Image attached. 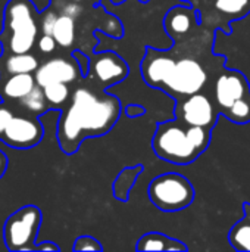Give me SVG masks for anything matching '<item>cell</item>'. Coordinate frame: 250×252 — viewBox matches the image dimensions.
I'll list each match as a JSON object with an SVG mask.
<instances>
[{
  "label": "cell",
  "mask_w": 250,
  "mask_h": 252,
  "mask_svg": "<svg viewBox=\"0 0 250 252\" xmlns=\"http://www.w3.org/2000/svg\"><path fill=\"white\" fill-rule=\"evenodd\" d=\"M212 4L228 19H242L250 12V0H212Z\"/></svg>",
  "instance_id": "obj_22"
},
{
  "label": "cell",
  "mask_w": 250,
  "mask_h": 252,
  "mask_svg": "<svg viewBox=\"0 0 250 252\" xmlns=\"http://www.w3.org/2000/svg\"><path fill=\"white\" fill-rule=\"evenodd\" d=\"M243 219L237 221L230 233H228V242L233 247V250L240 252L250 251V204H243Z\"/></svg>",
  "instance_id": "obj_17"
},
{
  "label": "cell",
  "mask_w": 250,
  "mask_h": 252,
  "mask_svg": "<svg viewBox=\"0 0 250 252\" xmlns=\"http://www.w3.org/2000/svg\"><path fill=\"white\" fill-rule=\"evenodd\" d=\"M56 46H57V43H56L55 37L50 35V34H43L41 32V35H38V38H37V47L44 55L55 52Z\"/></svg>",
  "instance_id": "obj_26"
},
{
  "label": "cell",
  "mask_w": 250,
  "mask_h": 252,
  "mask_svg": "<svg viewBox=\"0 0 250 252\" xmlns=\"http://www.w3.org/2000/svg\"><path fill=\"white\" fill-rule=\"evenodd\" d=\"M38 9L31 0H9L3 10L0 44L3 52L25 53L37 44Z\"/></svg>",
  "instance_id": "obj_2"
},
{
  "label": "cell",
  "mask_w": 250,
  "mask_h": 252,
  "mask_svg": "<svg viewBox=\"0 0 250 252\" xmlns=\"http://www.w3.org/2000/svg\"><path fill=\"white\" fill-rule=\"evenodd\" d=\"M60 248L53 244V242H43L40 245H37V251H59Z\"/></svg>",
  "instance_id": "obj_31"
},
{
  "label": "cell",
  "mask_w": 250,
  "mask_h": 252,
  "mask_svg": "<svg viewBox=\"0 0 250 252\" xmlns=\"http://www.w3.org/2000/svg\"><path fill=\"white\" fill-rule=\"evenodd\" d=\"M208 81L205 68L192 58H184L175 62V66L164 87V92L175 99L199 93Z\"/></svg>",
  "instance_id": "obj_6"
},
{
  "label": "cell",
  "mask_w": 250,
  "mask_h": 252,
  "mask_svg": "<svg viewBox=\"0 0 250 252\" xmlns=\"http://www.w3.org/2000/svg\"><path fill=\"white\" fill-rule=\"evenodd\" d=\"M250 84L248 78L234 69H227L222 72L215 83V102L218 105V112L222 115L234 102L249 96Z\"/></svg>",
  "instance_id": "obj_11"
},
{
  "label": "cell",
  "mask_w": 250,
  "mask_h": 252,
  "mask_svg": "<svg viewBox=\"0 0 250 252\" xmlns=\"http://www.w3.org/2000/svg\"><path fill=\"white\" fill-rule=\"evenodd\" d=\"M34 77L37 84L44 87L52 83H75L83 77V72L74 56L72 59L57 56L40 63V66L34 72Z\"/></svg>",
  "instance_id": "obj_10"
},
{
  "label": "cell",
  "mask_w": 250,
  "mask_h": 252,
  "mask_svg": "<svg viewBox=\"0 0 250 252\" xmlns=\"http://www.w3.org/2000/svg\"><path fill=\"white\" fill-rule=\"evenodd\" d=\"M218 114L211 99L202 93L178 97L175 103V118L187 126L214 128Z\"/></svg>",
  "instance_id": "obj_8"
},
{
  "label": "cell",
  "mask_w": 250,
  "mask_h": 252,
  "mask_svg": "<svg viewBox=\"0 0 250 252\" xmlns=\"http://www.w3.org/2000/svg\"><path fill=\"white\" fill-rule=\"evenodd\" d=\"M137 251H187L181 241L169 238L159 232H149L137 241Z\"/></svg>",
  "instance_id": "obj_16"
},
{
  "label": "cell",
  "mask_w": 250,
  "mask_h": 252,
  "mask_svg": "<svg viewBox=\"0 0 250 252\" xmlns=\"http://www.w3.org/2000/svg\"><path fill=\"white\" fill-rule=\"evenodd\" d=\"M144 170V167L141 164L136 165V167H127L124 168V171H121L113 183V195L116 199L127 202L128 201V195L131 188L134 186L136 180L139 179L140 173Z\"/></svg>",
  "instance_id": "obj_20"
},
{
  "label": "cell",
  "mask_w": 250,
  "mask_h": 252,
  "mask_svg": "<svg viewBox=\"0 0 250 252\" xmlns=\"http://www.w3.org/2000/svg\"><path fill=\"white\" fill-rule=\"evenodd\" d=\"M56 18H57V13L55 12H46L43 16H41V22H40V28H41V32L43 34H50L53 32V27H55V22H56Z\"/></svg>",
  "instance_id": "obj_28"
},
{
  "label": "cell",
  "mask_w": 250,
  "mask_h": 252,
  "mask_svg": "<svg viewBox=\"0 0 250 252\" xmlns=\"http://www.w3.org/2000/svg\"><path fill=\"white\" fill-rule=\"evenodd\" d=\"M186 1H190V0H186Z\"/></svg>",
  "instance_id": "obj_34"
},
{
  "label": "cell",
  "mask_w": 250,
  "mask_h": 252,
  "mask_svg": "<svg viewBox=\"0 0 250 252\" xmlns=\"http://www.w3.org/2000/svg\"><path fill=\"white\" fill-rule=\"evenodd\" d=\"M43 136L44 128L38 117L19 111L12 115L0 140L13 149H31L43 140Z\"/></svg>",
  "instance_id": "obj_7"
},
{
  "label": "cell",
  "mask_w": 250,
  "mask_h": 252,
  "mask_svg": "<svg viewBox=\"0 0 250 252\" xmlns=\"http://www.w3.org/2000/svg\"><path fill=\"white\" fill-rule=\"evenodd\" d=\"M150 202L165 213L186 210L194 201V188L178 173H165L155 177L149 185Z\"/></svg>",
  "instance_id": "obj_4"
},
{
  "label": "cell",
  "mask_w": 250,
  "mask_h": 252,
  "mask_svg": "<svg viewBox=\"0 0 250 252\" xmlns=\"http://www.w3.org/2000/svg\"><path fill=\"white\" fill-rule=\"evenodd\" d=\"M40 66V61L31 52L0 55V77L12 74H34Z\"/></svg>",
  "instance_id": "obj_14"
},
{
  "label": "cell",
  "mask_w": 250,
  "mask_h": 252,
  "mask_svg": "<svg viewBox=\"0 0 250 252\" xmlns=\"http://www.w3.org/2000/svg\"><path fill=\"white\" fill-rule=\"evenodd\" d=\"M52 35L55 37L57 46L63 49L71 47L75 41V18L66 13H59L56 18Z\"/></svg>",
  "instance_id": "obj_19"
},
{
  "label": "cell",
  "mask_w": 250,
  "mask_h": 252,
  "mask_svg": "<svg viewBox=\"0 0 250 252\" xmlns=\"http://www.w3.org/2000/svg\"><path fill=\"white\" fill-rule=\"evenodd\" d=\"M13 114H15V109L10 103H7V102L0 103V137H1V134H3V131H4V128H6L7 123L10 121Z\"/></svg>",
  "instance_id": "obj_27"
},
{
  "label": "cell",
  "mask_w": 250,
  "mask_h": 252,
  "mask_svg": "<svg viewBox=\"0 0 250 252\" xmlns=\"http://www.w3.org/2000/svg\"><path fill=\"white\" fill-rule=\"evenodd\" d=\"M152 148L161 159L178 165H187L202 154L192 143L187 134V126L177 118L158 124L152 139Z\"/></svg>",
  "instance_id": "obj_3"
},
{
  "label": "cell",
  "mask_w": 250,
  "mask_h": 252,
  "mask_svg": "<svg viewBox=\"0 0 250 252\" xmlns=\"http://www.w3.org/2000/svg\"><path fill=\"white\" fill-rule=\"evenodd\" d=\"M72 56L77 59V62H78V65L81 68L83 77H87L88 72H90V58L84 52H80V50H74L72 52Z\"/></svg>",
  "instance_id": "obj_29"
},
{
  "label": "cell",
  "mask_w": 250,
  "mask_h": 252,
  "mask_svg": "<svg viewBox=\"0 0 250 252\" xmlns=\"http://www.w3.org/2000/svg\"><path fill=\"white\" fill-rule=\"evenodd\" d=\"M7 158H6V155L0 151V179L4 176V173H6V170H7Z\"/></svg>",
  "instance_id": "obj_32"
},
{
  "label": "cell",
  "mask_w": 250,
  "mask_h": 252,
  "mask_svg": "<svg viewBox=\"0 0 250 252\" xmlns=\"http://www.w3.org/2000/svg\"><path fill=\"white\" fill-rule=\"evenodd\" d=\"M175 62L177 61L169 55V52L147 47L144 58L141 61V65H140L143 80L146 81L147 86L164 90L175 66Z\"/></svg>",
  "instance_id": "obj_9"
},
{
  "label": "cell",
  "mask_w": 250,
  "mask_h": 252,
  "mask_svg": "<svg viewBox=\"0 0 250 252\" xmlns=\"http://www.w3.org/2000/svg\"><path fill=\"white\" fill-rule=\"evenodd\" d=\"M90 71L103 87H109L127 78L128 65L118 53L108 50L102 53H94L91 56Z\"/></svg>",
  "instance_id": "obj_12"
},
{
  "label": "cell",
  "mask_w": 250,
  "mask_h": 252,
  "mask_svg": "<svg viewBox=\"0 0 250 252\" xmlns=\"http://www.w3.org/2000/svg\"><path fill=\"white\" fill-rule=\"evenodd\" d=\"M44 96L52 109H63L71 99V89L66 83H52L43 87Z\"/></svg>",
  "instance_id": "obj_21"
},
{
  "label": "cell",
  "mask_w": 250,
  "mask_h": 252,
  "mask_svg": "<svg viewBox=\"0 0 250 252\" xmlns=\"http://www.w3.org/2000/svg\"><path fill=\"white\" fill-rule=\"evenodd\" d=\"M146 112V109L141 105H131L127 108V115L128 117H140Z\"/></svg>",
  "instance_id": "obj_30"
},
{
  "label": "cell",
  "mask_w": 250,
  "mask_h": 252,
  "mask_svg": "<svg viewBox=\"0 0 250 252\" xmlns=\"http://www.w3.org/2000/svg\"><path fill=\"white\" fill-rule=\"evenodd\" d=\"M41 211L35 205H25L12 213L3 224V241L9 251H37V235Z\"/></svg>",
  "instance_id": "obj_5"
},
{
  "label": "cell",
  "mask_w": 250,
  "mask_h": 252,
  "mask_svg": "<svg viewBox=\"0 0 250 252\" xmlns=\"http://www.w3.org/2000/svg\"><path fill=\"white\" fill-rule=\"evenodd\" d=\"M196 24V10L189 6H175L172 7L164 19L165 31L171 37H181L189 32Z\"/></svg>",
  "instance_id": "obj_15"
},
{
  "label": "cell",
  "mask_w": 250,
  "mask_h": 252,
  "mask_svg": "<svg viewBox=\"0 0 250 252\" xmlns=\"http://www.w3.org/2000/svg\"><path fill=\"white\" fill-rule=\"evenodd\" d=\"M37 86L34 74H12L0 77V97L10 105L18 103Z\"/></svg>",
  "instance_id": "obj_13"
},
{
  "label": "cell",
  "mask_w": 250,
  "mask_h": 252,
  "mask_svg": "<svg viewBox=\"0 0 250 252\" xmlns=\"http://www.w3.org/2000/svg\"><path fill=\"white\" fill-rule=\"evenodd\" d=\"M222 115L234 124H248L250 123V94L234 102Z\"/></svg>",
  "instance_id": "obj_23"
},
{
  "label": "cell",
  "mask_w": 250,
  "mask_h": 252,
  "mask_svg": "<svg viewBox=\"0 0 250 252\" xmlns=\"http://www.w3.org/2000/svg\"><path fill=\"white\" fill-rule=\"evenodd\" d=\"M13 108H21L22 112H27V114H31V115H35V117H40V115H44L47 111H50V105L44 96V92H43V87L41 86H35L32 89L31 93H28L24 99H21L18 103L12 105Z\"/></svg>",
  "instance_id": "obj_18"
},
{
  "label": "cell",
  "mask_w": 250,
  "mask_h": 252,
  "mask_svg": "<svg viewBox=\"0 0 250 252\" xmlns=\"http://www.w3.org/2000/svg\"><path fill=\"white\" fill-rule=\"evenodd\" d=\"M74 251H103L102 244L91 236H80L75 239Z\"/></svg>",
  "instance_id": "obj_25"
},
{
  "label": "cell",
  "mask_w": 250,
  "mask_h": 252,
  "mask_svg": "<svg viewBox=\"0 0 250 252\" xmlns=\"http://www.w3.org/2000/svg\"><path fill=\"white\" fill-rule=\"evenodd\" d=\"M119 115L121 102L108 90L97 93L88 87H77L57 121L59 148L66 155L75 154L85 139L109 133Z\"/></svg>",
  "instance_id": "obj_1"
},
{
  "label": "cell",
  "mask_w": 250,
  "mask_h": 252,
  "mask_svg": "<svg viewBox=\"0 0 250 252\" xmlns=\"http://www.w3.org/2000/svg\"><path fill=\"white\" fill-rule=\"evenodd\" d=\"M68 1H74V3H78V4H90V6H96L100 0H68Z\"/></svg>",
  "instance_id": "obj_33"
},
{
  "label": "cell",
  "mask_w": 250,
  "mask_h": 252,
  "mask_svg": "<svg viewBox=\"0 0 250 252\" xmlns=\"http://www.w3.org/2000/svg\"><path fill=\"white\" fill-rule=\"evenodd\" d=\"M187 126V124H186ZM211 127H202V126H187V134L192 140V143L203 154L209 143H211Z\"/></svg>",
  "instance_id": "obj_24"
}]
</instances>
